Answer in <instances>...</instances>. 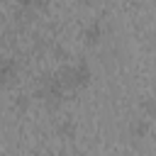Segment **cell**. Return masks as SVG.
Listing matches in <instances>:
<instances>
[{
  "instance_id": "cell-1",
  "label": "cell",
  "mask_w": 156,
  "mask_h": 156,
  "mask_svg": "<svg viewBox=\"0 0 156 156\" xmlns=\"http://www.w3.org/2000/svg\"><path fill=\"white\" fill-rule=\"evenodd\" d=\"M58 76H61L66 90H83L90 83L93 71H90V63L88 61H71V63H66L58 71Z\"/></svg>"
},
{
  "instance_id": "cell-2",
  "label": "cell",
  "mask_w": 156,
  "mask_h": 156,
  "mask_svg": "<svg viewBox=\"0 0 156 156\" xmlns=\"http://www.w3.org/2000/svg\"><path fill=\"white\" fill-rule=\"evenodd\" d=\"M66 95V85L61 80L58 73H44L37 83V98L41 102H46L49 107H56Z\"/></svg>"
},
{
  "instance_id": "cell-3",
  "label": "cell",
  "mask_w": 156,
  "mask_h": 156,
  "mask_svg": "<svg viewBox=\"0 0 156 156\" xmlns=\"http://www.w3.org/2000/svg\"><path fill=\"white\" fill-rule=\"evenodd\" d=\"M102 37H105V20H100V17H93L85 27H83V39H85V44H98V41H102Z\"/></svg>"
},
{
  "instance_id": "cell-4",
  "label": "cell",
  "mask_w": 156,
  "mask_h": 156,
  "mask_svg": "<svg viewBox=\"0 0 156 156\" xmlns=\"http://www.w3.org/2000/svg\"><path fill=\"white\" fill-rule=\"evenodd\" d=\"M127 132H129V136H132V139H146V136H149V132H151V119H149V117H144V115H136V117H132V119H129Z\"/></svg>"
},
{
  "instance_id": "cell-5",
  "label": "cell",
  "mask_w": 156,
  "mask_h": 156,
  "mask_svg": "<svg viewBox=\"0 0 156 156\" xmlns=\"http://www.w3.org/2000/svg\"><path fill=\"white\" fill-rule=\"evenodd\" d=\"M17 73H20V63L12 56H5L2 63H0V78H2V83H12V78Z\"/></svg>"
},
{
  "instance_id": "cell-6",
  "label": "cell",
  "mask_w": 156,
  "mask_h": 156,
  "mask_svg": "<svg viewBox=\"0 0 156 156\" xmlns=\"http://www.w3.org/2000/svg\"><path fill=\"white\" fill-rule=\"evenodd\" d=\"M76 122L73 119H58V124H56V134L61 136V139H73L76 136Z\"/></svg>"
}]
</instances>
